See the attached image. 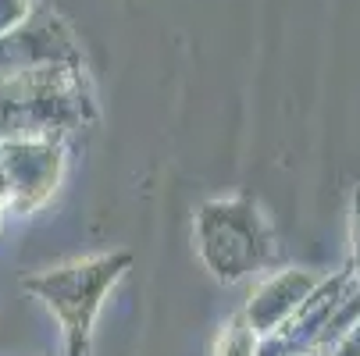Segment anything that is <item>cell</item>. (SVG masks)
<instances>
[{"instance_id": "6da1fadb", "label": "cell", "mask_w": 360, "mask_h": 356, "mask_svg": "<svg viewBox=\"0 0 360 356\" xmlns=\"http://www.w3.org/2000/svg\"><path fill=\"white\" fill-rule=\"evenodd\" d=\"M129 268H132V253L111 249V253H96V257H86V261L39 271L25 278L22 285L39 303H46V310L58 317L68 356H89L93 328H96L100 310H104V299L125 278Z\"/></svg>"}, {"instance_id": "7a4b0ae2", "label": "cell", "mask_w": 360, "mask_h": 356, "mask_svg": "<svg viewBox=\"0 0 360 356\" xmlns=\"http://www.w3.org/2000/svg\"><path fill=\"white\" fill-rule=\"evenodd\" d=\"M196 253L218 282L236 285L275 261V232L261 203L250 196H218L196 211Z\"/></svg>"}, {"instance_id": "3957f363", "label": "cell", "mask_w": 360, "mask_h": 356, "mask_svg": "<svg viewBox=\"0 0 360 356\" xmlns=\"http://www.w3.org/2000/svg\"><path fill=\"white\" fill-rule=\"evenodd\" d=\"M65 175V150L54 136L0 139V211L32 214L58 192Z\"/></svg>"}, {"instance_id": "277c9868", "label": "cell", "mask_w": 360, "mask_h": 356, "mask_svg": "<svg viewBox=\"0 0 360 356\" xmlns=\"http://www.w3.org/2000/svg\"><path fill=\"white\" fill-rule=\"evenodd\" d=\"M321 278H314L311 271H303V268H285L271 278H264L261 285H257V292L250 296L246 303V324L257 331V335H275L282 331V324L303 307V299L314 292Z\"/></svg>"}, {"instance_id": "5b68a950", "label": "cell", "mask_w": 360, "mask_h": 356, "mask_svg": "<svg viewBox=\"0 0 360 356\" xmlns=\"http://www.w3.org/2000/svg\"><path fill=\"white\" fill-rule=\"evenodd\" d=\"M214 356H257V331L246 324L243 314H236V317L225 324Z\"/></svg>"}, {"instance_id": "8992f818", "label": "cell", "mask_w": 360, "mask_h": 356, "mask_svg": "<svg viewBox=\"0 0 360 356\" xmlns=\"http://www.w3.org/2000/svg\"><path fill=\"white\" fill-rule=\"evenodd\" d=\"M328 356H360V317L332 342V352Z\"/></svg>"}, {"instance_id": "52a82bcc", "label": "cell", "mask_w": 360, "mask_h": 356, "mask_svg": "<svg viewBox=\"0 0 360 356\" xmlns=\"http://www.w3.org/2000/svg\"><path fill=\"white\" fill-rule=\"evenodd\" d=\"M349 242H353V278L360 282V189L353 196V225H349Z\"/></svg>"}, {"instance_id": "ba28073f", "label": "cell", "mask_w": 360, "mask_h": 356, "mask_svg": "<svg viewBox=\"0 0 360 356\" xmlns=\"http://www.w3.org/2000/svg\"><path fill=\"white\" fill-rule=\"evenodd\" d=\"M0 218H4V211H0Z\"/></svg>"}, {"instance_id": "9c48e42d", "label": "cell", "mask_w": 360, "mask_h": 356, "mask_svg": "<svg viewBox=\"0 0 360 356\" xmlns=\"http://www.w3.org/2000/svg\"><path fill=\"white\" fill-rule=\"evenodd\" d=\"M303 356H311V352H303Z\"/></svg>"}]
</instances>
